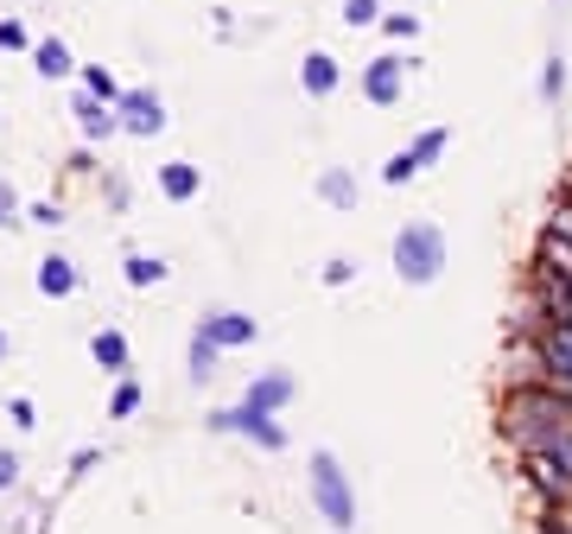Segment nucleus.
Returning <instances> with one entry per match:
<instances>
[{"label":"nucleus","mask_w":572,"mask_h":534,"mask_svg":"<svg viewBox=\"0 0 572 534\" xmlns=\"http://www.w3.org/2000/svg\"><path fill=\"white\" fill-rule=\"evenodd\" d=\"M567 426H572V401L567 395H553L547 381H515V388L502 395V408H496V433L509 439V452L515 458L547 452Z\"/></svg>","instance_id":"1"},{"label":"nucleus","mask_w":572,"mask_h":534,"mask_svg":"<svg viewBox=\"0 0 572 534\" xmlns=\"http://www.w3.org/2000/svg\"><path fill=\"white\" fill-rule=\"evenodd\" d=\"M305 496H312V509H318V522L331 534H356V484H350V471H343L338 452H318L305 458Z\"/></svg>","instance_id":"2"},{"label":"nucleus","mask_w":572,"mask_h":534,"mask_svg":"<svg viewBox=\"0 0 572 534\" xmlns=\"http://www.w3.org/2000/svg\"><path fill=\"white\" fill-rule=\"evenodd\" d=\"M452 262V242H446V229L414 217V223L394 229V274H401V287H433L439 274Z\"/></svg>","instance_id":"3"},{"label":"nucleus","mask_w":572,"mask_h":534,"mask_svg":"<svg viewBox=\"0 0 572 534\" xmlns=\"http://www.w3.org/2000/svg\"><path fill=\"white\" fill-rule=\"evenodd\" d=\"M528 350H534L540 381H547L553 395H567V401H572V325H567V318H553V325L528 331Z\"/></svg>","instance_id":"4"},{"label":"nucleus","mask_w":572,"mask_h":534,"mask_svg":"<svg viewBox=\"0 0 572 534\" xmlns=\"http://www.w3.org/2000/svg\"><path fill=\"white\" fill-rule=\"evenodd\" d=\"M204 426L223 433V439H248V446H261V452H287V446H293V433H287L280 420L273 414H248L242 401H235V408H217Z\"/></svg>","instance_id":"5"},{"label":"nucleus","mask_w":572,"mask_h":534,"mask_svg":"<svg viewBox=\"0 0 572 534\" xmlns=\"http://www.w3.org/2000/svg\"><path fill=\"white\" fill-rule=\"evenodd\" d=\"M446 147H452V128H426V134H414L407 147H394L388 159H381V185H414L426 166L446 159Z\"/></svg>","instance_id":"6"},{"label":"nucleus","mask_w":572,"mask_h":534,"mask_svg":"<svg viewBox=\"0 0 572 534\" xmlns=\"http://www.w3.org/2000/svg\"><path fill=\"white\" fill-rule=\"evenodd\" d=\"M407 71H414V58H401V51H381V58H369V64H363V76H356L363 102H369V109H394V102L407 96Z\"/></svg>","instance_id":"7"},{"label":"nucleus","mask_w":572,"mask_h":534,"mask_svg":"<svg viewBox=\"0 0 572 534\" xmlns=\"http://www.w3.org/2000/svg\"><path fill=\"white\" fill-rule=\"evenodd\" d=\"M114 114H121V134H134V141H153V134L172 128V114H166V96H159V89H121Z\"/></svg>","instance_id":"8"},{"label":"nucleus","mask_w":572,"mask_h":534,"mask_svg":"<svg viewBox=\"0 0 572 534\" xmlns=\"http://www.w3.org/2000/svg\"><path fill=\"white\" fill-rule=\"evenodd\" d=\"M197 331L217 343V350H248V343L261 338V318H248V312H235V305H217V312L197 318Z\"/></svg>","instance_id":"9"},{"label":"nucleus","mask_w":572,"mask_h":534,"mask_svg":"<svg viewBox=\"0 0 572 534\" xmlns=\"http://www.w3.org/2000/svg\"><path fill=\"white\" fill-rule=\"evenodd\" d=\"M293 395H300L293 369H261V376L242 388V408L248 414H280V408H293Z\"/></svg>","instance_id":"10"},{"label":"nucleus","mask_w":572,"mask_h":534,"mask_svg":"<svg viewBox=\"0 0 572 534\" xmlns=\"http://www.w3.org/2000/svg\"><path fill=\"white\" fill-rule=\"evenodd\" d=\"M71 114H76V134H83V147H109L114 134H121V114H114V102H96L89 89H76Z\"/></svg>","instance_id":"11"},{"label":"nucleus","mask_w":572,"mask_h":534,"mask_svg":"<svg viewBox=\"0 0 572 534\" xmlns=\"http://www.w3.org/2000/svg\"><path fill=\"white\" fill-rule=\"evenodd\" d=\"M534 274H547V280H560V287H572V235L553 223H540V235H534Z\"/></svg>","instance_id":"12"},{"label":"nucleus","mask_w":572,"mask_h":534,"mask_svg":"<svg viewBox=\"0 0 572 534\" xmlns=\"http://www.w3.org/2000/svg\"><path fill=\"white\" fill-rule=\"evenodd\" d=\"M89 363L102 369V376H134V343H127V331L121 325H102V331H89Z\"/></svg>","instance_id":"13"},{"label":"nucleus","mask_w":572,"mask_h":534,"mask_svg":"<svg viewBox=\"0 0 572 534\" xmlns=\"http://www.w3.org/2000/svg\"><path fill=\"white\" fill-rule=\"evenodd\" d=\"M153 185L166 204H197L204 197V166H191V159H166L159 172H153Z\"/></svg>","instance_id":"14"},{"label":"nucleus","mask_w":572,"mask_h":534,"mask_svg":"<svg viewBox=\"0 0 572 534\" xmlns=\"http://www.w3.org/2000/svg\"><path fill=\"white\" fill-rule=\"evenodd\" d=\"M33 287L45 293V300H71L76 287H83V267L71 262V255H38V267H33Z\"/></svg>","instance_id":"15"},{"label":"nucleus","mask_w":572,"mask_h":534,"mask_svg":"<svg viewBox=\"0 0 572 534\" xmlns=\"http://www.w3.org/2000/svg\"><path fill=\"white\" fill-rule=\"evenodd\" d=\"M300 89L312 96V102H331L343 89V64L331 58V51H305V64H300Z\"/></svg>","instance_id":"16"},{"label":"nucleus","mask_w":572,"mask_h":534,"mask_svg":"<svg viewBox=\"0 0 572 534\" xmlns=\"http://www.w3.org/2000/svg\"><path fill=\"white\" fill-rule=\"evenodd\" d=\"M26 58H33V71L45 76V83H64V76H76V58H71V45H64V38H58V33L33 38V51H26Z\"/></svg>","instance_id":"17"},{"label":"nucleus","mask_w":572,"mask_h":534,"mask_svg":"<svg viewBox=\"0 0 572 534\" xmlns=\"http://www.w3.org/2000/svg\"><path fill=\"white\" fill-rule=\"evenodd\" d=\"M166 255H147V248H127V262H121V280L134 287V293H147V287H166Z\"/></svg>","instance_id":"18"},{"label":"nucleus","mask_w":572,"mask_h":534,"mask_svg":"<svg viewBox=\"0 0 572 534\" xmlns=\"http://www.w3.org/2000/svg\"><path fill=\"white\" fill-rule=\"evenodd\" d=\"M312 191H318V204H331V210H356V172H350V166H325Z\"/></svg>","instance_id":"19"},{"label":"nucleus","mask_w":572,"mask_h":534,"mask_svg":"<svg viewBox=\"0 0 572 534\" xmlns=\"http://www.w3.org/2000/svg\"><path fill=\"white\" fill-rule=\"evenodd\" d=\"M217 363H223V350H217V343L204 338V331H191V350H185V376L197 381V388H204V381L217 376Z\"/></svg>","instance_id":"20"},{"label":"nucleus","mask_w":572,"mask_h":534,"mask_svg":"<svg viewBox=\"0 0 572 534\" xmlns=\"http://www.w3.org/2000/svg\"><path fill=\"white\" fill-rule=\"evenodd\" d=\"M560 96H567V58H560V45L540 58V102L547 109H560Z\"/></svg>","instance_id":"21"},{"label":"nucleus","mask_w":572,"mask_h":534,"mask_svg":"<svg viewBox=\"0 0 572 534\" xmlns=\"http://www.w3.org/2000/svg\"><path fill=\"white\" fill-rule=\"evenodd\" d=\"M141 408H147V388H141L134 376H121L114 381V395H109V420H134Z\"/></svg>","instance_id":"22"},{"label":"nucleus","mask_w":572,"mask_h":534,"mask_svg":"<svg viewBox=\"0 0 572 534\" xmlns=\"http://www.w3.org/2000/svg\"><path fill=\"white\" fill-rule=\"evenodd\" d=\"M76 83H83L96 102H121V83H114L109 64H76Z\"/></svg>","instance_id":"23"},{"label":"nucleus","mask_w":572,"mask_h":534,"mask_svg":"<svg viewBox=\"0 0 572 534\" xmlns=\"http://www.w3.org/2000/svg\"><path fill=\"white\" fill-rule=\"evenodd\" d=\"M376 26H381L388 38H394V45H414V38H419V13H407V7H394V13H381Z\"/></svg>","instance_id":"24"},{"label":"nucleus","mask_w":572,"mask_h":534,"mask_svg":"<svg viewBox=\"0 0 572 534\" xmlns=\"http://www.w3.org/2000/svg\"><path fill=\"white\" fill-rule=\"evenodd\" d=\"M26 223H33V229H64L71 217H64V204H58V197H38V204H26Z\"/></svg>","instance_id":"25"},{"label":"nucleus","mask_w":572,"mask_h":534,"mask_svg":"<svg viewBox=\"0 0 572 534\" xmlns=\"http://www.w3.org/2000/svg\"><path fill=\"white\" fill-rule=\"evenodd\" d=\"M338 20L350 26V33H356V26H376V20H381V0H343Z\"/></svg>","instance_id":"26"},{"label":"nucleus","mask_w":572,"mask_h":534,"mask_svg":"<svg viewBox=\"0 0 572 534\" xmlns=\"http://www.w3.org/2000/svg\"><path fill=\"white\" fill-rule=\"evenodd\" d=\"M0 51H33V26L26 20H0Z\"/></svg>","instance_id":"27"},{"label":"nucleus","mask_w":572,"mask_h":534,"mask_svg":"<svg viewBox=\"0 0 572 534\" xmlns=\"http://www.w3.org/2000/svg\"><path fill=\"white\" fill-rule=\"evenodd\" d=\"M26 223V204H20V191L0 179V229H20Z\"/></svg>","instance_id":"28"},{"label":"nucleus","mask_w":572,"mask_h":534,"mask_svg":"<svg viewBox=\"0 0 572 534\" xmlns=\"http://www.w3.org/2000/svg\"><path fill=\"white\" fill-rule=\"evenodd\" d=\"M318 280H325V287H350V280H356V262H350V255H331V262L318 267Z\"/></svg>","instance_id":"29"},{"label":"nucleus","mask_w":572,"mask_h":534,"mask_svg":"<svg viewBox=\"0 0 572 534\" xmlns=\"http://www.w3.org/2000/svg\"><path fill=\"white\" fill-rule=\"evenodd\" d=\"M96 464H102V446H83V452H71V471H64V477H71V484H83Z\"/></svg>","instance_id":"30"},{"label":"nucleus","mask_w":572,"mask_h":534,"mask_svg":"<svg viewBox=\"0 0 572 534\" xmlns=\"http://www.w3.org/2000/svg\"><path fill=\"white\" fill-rule=\"evenodd\" d=\"M7 420H13L20 433H33V426H38V408L26 401V395H13V401H7Z\"/></svg>","instance_id":"31"},{"label":"nucleus","mask_w":572,"mask_h":534,"mask_svg":"<svg viewBox=\"0 0 572 534\" xmlns=\"http://www.w3.org/2000/svg\"><path fill=\"white\" fill-rule=\"evenodd\" d=\"M7 490H20V452L13 446H0V496Z\"/></svg>","instance_id":"32"},{"label":"nucleus","mask_w":572,"mask_h":534,"mask_svg":"<svg viewBox=\"0 0 572 534\" xmlns=\"http://www.w3.org/2000/svg\"><path fill=\"white\" fill-rule=\"evenodd\" d=\"M64 172H71V179H89V172H96V147H76Z\"/></svg>","instance_id":"33"},{"label":"nucleus","mask_w":572,"mask_h":534,"mask_svg":"<svg viewBox=\"0 0 572 534\" xmlns=\"http://www.w3.org/2000/svg\"><path fill=\"white\" fill-rule=\"evenodd\" d=\"M7 350H13V338H7V331H0V363H7Z\"/></svg>","instance_id":"34"},{"label":"nucleus","mask_w":572,"mask_h":534,"mask_svg":"<svg viewBox=\"0 0 572 534\" xmlns=\"http://www.w3.org/2000/svg\"><path fill=\"white\" fill-rule=\"evenodd\" d=\"M560 318H567V325H572V287H567V312H560Z\"/></svg>","instance_id":"35"}]
</instances>
